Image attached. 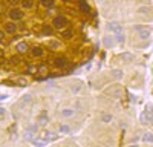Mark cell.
I'll use <instances>...</instances> for the list:
<instances>
[{
    "instance_id": "6da1fadb",
    "label": "cell",
    "mask_w": 153,
    "mask_h": 147,
    "mask_svg": "<svg viewBox=\"0 0 153 147\" xmlns=\"http://www.w3.org/2000/svg\"><path fill=\"white\" fill-rule=\"evenodd\" d=\"M133 31L138 32V37L144 42H149L150 35H152V28L147 26V24H135L133 26Z\"/></svg>"
},
{
    "instance_id": "7a4b0ae2",
    "label": "cell",
    "mask_w": 153,
    "mask_h": 147,
    "mask_svg": "<svg viewBox=\"0 0 153 147\" xmlns=\"http://www.w3.org/2000/svg\"><path fill=\"white\" fill-rule=\"evenodd\" d=\"M117 45H118V42H117V39H115L113 34H106L103 37V46L106 49H113Z\"/></svg>"
},
{
    "instance_id": "3957f363",
    "label": "cell",
    "mask_w": 153,
    "mask_h": 147,
    "mask_svg": "<svg viewBox=\"0 0 153 147\" xmlns=\"http://www.w3.org/2000/svg\"><path fill=\"white\" fill-rule=\"evenodd\" d=\"M106 94L110 95V97H113L115 100H118V98L121 97V94H123V89H121L120 84H113V86H110V88L106 91Z\"/></svg>"
},
{
    "instance_id": "277c9868",
    "label": "cell",
    "mask_w": 153,
    "mask_h": 147,
    "mask_svg": "<svg viewBox=\"0 0 153 147\" xmlns=\"http://www.w3.org/2000/svg\"><path fill=\"white\" fill-rule=\"evenodd\" d=\"M60 117L65 118V120H69V118H74L75 117V107H65L60 110Z\"/></svg>"
},
{
    "instance_id": "5b68a950",
    "label": "cell",
    "mask_w": 153,
    "mask_h": 147,
    "mask_svg": "<svg viewBox=\"0 0 153 147\" xmlns=\"http://www.w3.org/2000/svg\"><path fill=\"white\" fill-rule=\"evenodd\" d=\"M71 132H72V129H71L69 124H66V122H63V124L58 126V133L60 135H69Z\"/></svg>"
},
{
    "instance_id": "8992f818",
    "label": "cell",
    "mask_w": 153,
    "mask_h": 147,
    "mask_svg": "<svg viewBox=\"0 0 153 147\" xmlns=\"http://www.w3.org/2000/svg\"><path fill=\"white\" fill-rule=\"evenodd\" d=\"M100 120H101V122H104V124H109V122L113 121V115L109 114V112H103L101 117H100Z\"/></svg>"
},
{
    "instance_id": "52a82bcc",
    "label": "cell",
    "mask_w": 153,
    "mask_h": 147,
    "mask_svg": "<svg viewBox=\"0 0 153 147\" xmlns=\"http://www.w3.org/2000/svg\"><path fill=\"white\" fill-rule=\"evenodd\" d=\"M146 114H147V117H149V124L150 126H153V107L149 104V106H146Z\"/></svg>"
},
{
    "instance_id": "ba28073f",
    "label": "cell",
    "mask_w": 153,
    "mask_h": 147,
    "mask_svg": "<svg viewBox=\"0 0 153 147\" xmlns=\"http://www.w3.org/2000/svg\"><path fill=\"white\" fill-rule=\"evenodd\" d=\"M120 58H121V60H124V61H127V63H130V61H133L135 55H133L132 52H123V54L120 55Z\"/></svg>"
},
{
    "instance_id": "9c48e42d",
    "label": "cell",
    "mask_w": 153,
    "mask_h": 147,
    "mask_svg": "<svg viewBox=\"0 0 153 147\" xmlns=\"http://www.w3.org/2000/svg\"><path fill=\"white\" fill-rule=\"evenodd\" d=\"M141 140H143L144 143H150V144H153V132H146V133H143Z\"/></svg>"
},
{
    "instance_id": "30bf717a",
    "label": "cell",
    "mask_w": 153,
    "mask_h": 147,
    "mask_svg": "<svg viewBox=\"0 0 153 147\" xmlns=\"http://www.w3.org/2000/svg\"><path fill=\"white\" fill-rule=\"evenodd\" d=\"M139 121H141L143 126H149V117H147V114H146V110L141 114V117H139Z\"/></svg>"
},
{
    "instance_id": "8fae6325",
    "label": "cell",
    "mask_w": 153,
    "mask_h": 147,
    "mask_svg": "<svg viewBox=\"0 0 153 147\" xmlns=\"http://www.w3.org/2000/svg\"><path fill=\"white\" fill-rule=\"evenodd\" d=\"M6 115V109L5 107H0V117H5Z\"/></svg>"
},
{
    "instance_id": "7c38bea8",
    "label": "cell",
    "mask_w": 153,
    "mask_h": 147,
    "mask_svg": "<svg viewBox=\"0 0 153 147\" xmlns=\"http://www.w3.org/2000/svg\"><path fill=\"white\" fill-rule=\"evenodd\" d=\"M127 147H139L138 144H130V146H127Z\"/></svg>"
}]
</instances>
